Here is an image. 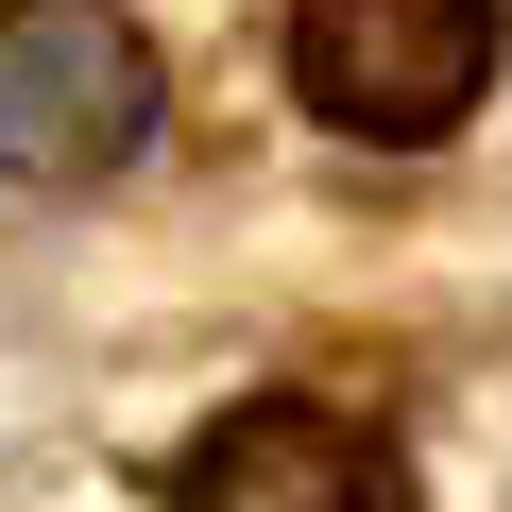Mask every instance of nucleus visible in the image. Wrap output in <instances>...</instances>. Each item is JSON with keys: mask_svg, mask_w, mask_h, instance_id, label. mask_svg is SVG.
Returning <instances> with one entry per match:
<instances>
[{"mask_svg": "<svg viewBox=\"0 0 512 512\" xmlns=\"http://www.w3.org/2000/svg\"><path fill=\"white\" fill-rule=\"evenodd\" d=\"M154 137V52L120 0H0V188H86Z\"/></svg>", "mask_w": 512, "mask_h": 512, "instance_id": "obj_1", "label": "nucleus"}, {"mask_svg": "<svg viewBox=\"0 0 512 512\" xmlns=\"http://www.w3.org/2000/svg\"><path fill=\"white\" fill-rule=\"evenodd\" d=\"M291 86L342 137L410 154L495 86V0H291Z\"/></svg>", "mask_w": 512, "mask_h": 512, "instance_id": "obj_2", "label": "nucleus"}, {"mask_svg": "<svg viewBox=\"0 0 512 512\" xmlns=\"http://www.w3.org/2000/svg\"><path fill=\"white\" fill-rule=\"evenodd\" d=\"M171 512H376V444L308 393H256L171 461Z\"/></svg>", "mask_w": 512, "mask_h": 512, "instance_id": "obj_3", "label": "nucleus"}]
</instances>
